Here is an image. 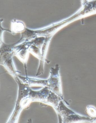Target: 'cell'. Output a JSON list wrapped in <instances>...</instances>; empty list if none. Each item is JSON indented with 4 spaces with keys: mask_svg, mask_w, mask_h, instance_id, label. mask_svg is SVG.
<instances>
[{
    "mask_svg": "<svg viewBox=\"0 0 96 123\" xmlns=\"http://www.w3.org/2000/svg\"><path fill=\"white\" fill-rule=\"evenodd\" d=\"M59 71L60 66L57 64L51 68L50 75L47 79H40L28 76L24 77L19 75L18 77L23 82L28 84L30 86L38 85L46 87L58 96L64 98Z\"/></svg>",
    "mask_w": 96,
    "mask_h": 123,
    "instance_id": "cell-1",
    "label": "cell"
},
{
    "mask_svg": "<svg viewBox=\"0 0 96 123\" xmlns=\"http://www.w3.org/2000/svg\"><path fill=\"white\" fill-rule=\"evenodd\" d=\"M82 5V7L80 10L67 19L68 22L96 14V0L87 1Z\"/></svg>",
    "mask_w": 96,
    "mask_h": 123,
    "instance_id": "cell-8",
    "label": "cell"
},
{
    "mask_svg": "<svg viewBox=\"0 0 96 123\" xmlns=\"http://www.w3.org/2000/svg\"><path fill=\"white\" fill-rule=\"evenodd\" d=\"M52 37H46L44 41L41 48V55L40 59H39V65L37 73L36 74V76H38L41 75L44 73V65L45 61L46 59V55L48 49V47L49 45L50 41L52 39Z\"/></svg>",
    "mask_w": 96,
    "mask_h": 123,
    "instance_id": "cell-9",
    "label": "cell"
},
{
    "mask_svg": "<svg viewBox=\"0 0 96 123\" xmlns=\"http://www.w3.org/2000/svg\"><path fill=\"white\" fill-rule=\"evenodd\" d=\"M3 21V19H0V46L4 43L3 39V33L4 31H8L9 32L11 33V30L5 29L3 28L1 26V24Z\"/></svg>",
    "mask_w": 96,
    "mask_h": 123,
    "instance_id": "cell-12",
    "label": "cell"
},
{
    "mask_svg": "<svg viewBox=\"0 0 96 123\" xmlns=\"http://www.w3.org/2000/svg\"><path fill=\"white\" fill-rule=\"evenodd\" d=\"M32 41H26L15 45L13 48V53L24 64L26 76H28L27 71V61L30 46L32 44Z\"/></svg>",
    "mask_w": 96,
    "mask_h": 123,
    "instance_id": "cell-7",
    "label": "cell"
},
{
    "mask_svg": "<svg viewBox=\"0 0 96 123\" xmlns=\"http://www.w3.org/2000/svg\"><path fill=\"white\" fill-rule=\"evenodd\" d=\"M64 25L63 21L54 24L52 26L38 30H33L26 28L23 32L21 33V37L18 42L16 43L17 45L26 41L32 40L38 37H53L59 29Z\"/></svg>",
    "mask_w": 96,
    "mask_h": 123,
    "instance_id": "cell-4",
    "label": "cell"
},
{
    "mask_svg": "<svg viewBox=\"0 0 96 123\" xmlns=\"http://www.w3.org/2000/svg\"><path fill=\"white\" fill-rule=\"evenodd\" d=\"M88 1H89L88 0H82V5L84 4L85 3Z\"/></svg>",
    "mask_w": 96,
    "mask_h": 123,
    "instance_id": "cell-14",
    "label": "cell"
},
{
    "mask_svg": "<svg viewBox=\"0 0 96 123\" xmlns=\"http://www.w3.org/2000/svg\"><path fill=\"white\" fill-rule=\"evenodd\" d=\"M29 97L31 102H41L52 106L54 109L58 106L60 101L64 100V98L58 96L46 87L38 91H34L30 88Z\"/></svg>",
    "mask_w": 96,
    "mask_h": 123,
    "instance_id": "cell-5",
    "label": "cell"
},
{
    "mask_svg": "<svg viewBox=\"0 0 96 123\" xmlns=\"http://www.w3.org/2000/svg\"><path fill=\"white\" fill-rule=\"evenodd\" d=\"M14 46V43L6 44L4 43L0 46V65L4 66L14 78L18 75L12 59Z\"/></svg>",
    "mask_w": 96,
    "mask_h": 123,
    "instance_id": "cell-6",
    "label": "cell"
},
{
    "mask_svg": "<svg viewBox=\"0 0 96 123\" xmlns=\"http://www.w3.org/2000/svg\"><path fill=\"white\" fill-rule=\"evenodd\" d=\"M26 28L23 22L16 20H13L11 21V33L15 34L21 32Z\"/></svg>",
    "mask_w": 96,
    "mask_h": 123,
    "instance_id": "cell-10",
    "label": "cell"
},
{
    "mask_svg": "<svg viewBox=\"0 0 96 123\" xmlns=\"http://www.w3.org/2000/svg\"><path fill=\"white\" fill-rule=\"evenodd\" d=\"M14 79L18 85V95L14 109L7 122L9 123L17 122L22 110L31 103L29 97L30 86L23 82L18 76Z\"/></svg>",
    "mask_w": 96,
    "mask_h": 123,
    "instance_id": "cell-2",
    "label": "cell"
},
{
    "mask_svg": "<svg viewBox=\"0 0 96 123\" xmlns=\"http://www.w3.org/2000/svg\"><path fill=\"white\" fill-rule=\"evenodd\" d=\"M61 100L58 105L54 109L56 112L59 122L64 123H77L89 122H91L92 117L82 115L69 108Z\"/></svg>",
    "mask_w": 96,
    "mask_h": 123,
    "instance_id": "cell-3",
    "label": "cell"
},
{
    "mask_svg": "<svg viewBox=\"0 0 96 123\" xmlns=\"http://www.w3.org/2000/svg\"><path fill=\"white\" fill-rule=\"evenodd\" d=\"M87 113L89 117H94L96 116V108L92 105H88L86 107Z\"/></svg>",
    "mask_w": 96,
    "mask_h": 123,
    "instance_id": "cell-11",
    "label": "cell"
},
{
    "mask_svg": "<svg viewBox=\"0 0 96 123\" xmlns=\"http://www.w3.org/2000/svg\"><path fill=\"white\" fill-rule=\"evenodd\" d=\"M91 122H92V123H96V116L95 117H92V119Z\"/></svg>",
    "mask_w": 96,
    "mask_h": 123,
    "instance_id": "cell-13",
    "label": "cell"
}]
</instances>
